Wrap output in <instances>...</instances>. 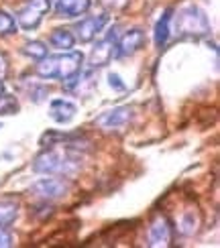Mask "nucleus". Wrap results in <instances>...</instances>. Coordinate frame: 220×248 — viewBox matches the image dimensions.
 Returning a JSON list of instances; mask_svg holds the SVG:
<instances>
[{"label":"nucleus","mask_w":220,"mask_h":248,"mask_svg":"<svg viewBox=\"0 0 220 248\" xmlns=\"http://www.w3.org/2000/svg\"><path fill=\"white\" fill-rule=\"evenodd\" d=\"M198 230V216H194V212H187L182 222H180V232L186 234V236H190Z\"/></svg>","instance_id":"obj_18"},{"label":"nucleus","mask_w":220,"mask_h":248,"mask_svg":"<svg viewBox=\"0 0 220 248\" xmlns=\"http://www.w3.org/2000/svg\"><path fill=\"white\" fill-rule=\"evenodd\" d=\"M20 51H23L27 57L35 59V61L43 59V57L49 53V51H47V45H45V43H41V41H29V43H25L23 47H20Z\"/></svg>","instance_id":"obj_17"},{"label":"nucleus","mask_w":220,"mask_h":248,"mask_svg":"<svg viewBox=\"0 0 220 248\" xmlns=\"http://www.w3.org/2000/svg\"><path fill=\"white\" fill-rule=\"evenodd\" d=\"M51 0H29V2L17 13V25L23 31H35L43 16L49 13Z\"/></svg>","instance_id":"obj_6"},{"label":"nucleus","mask_w":220,"mask_h":248,"mask_svg":"<svg viewBox=\"0 0 220 248\" xmlns=\"http://www.w3.org/2000/svg\"><path fill=\"white\" fill-rule=\"evenodd\" d=\"M49 45L53 49H57V51H71L73 47H76V35L66 27L55 29L53 33L49 35Z\"/></svg>","instance_id":"obj_14"},{"label":"nucleus","mask_w":220,"mask_h":248,"mask_svg":"<svg viewBox=\"0 0 220 248\" xmlns=\"http://www.w3.org/2000/svg\"><path fill=\"white\" fill-rule=\"evenodd\" d=\"M17 112H18V102L13 96H8V94L0 96V116H4V114H17Z\"/></svg>","instance_id":"obj_19"},{"label":"nucleus","mask_w":220,"mask_h":248,"mask_svg":"<svg viewBox=\"0 0 220 248\" xmlns=\"http://www.w3.org/2000/svg\"><path fill=\"white\" fill-rule=\"evenodd\" d=\"M31 195H35L41 202H53L59 198H66L71 191V181L69 177H43L31 185Z\"/></svg>","instance_id":"obj_4"},{"label":"nucleus","mask_w":220,"mask_h":248,"mask_svg":"<svg viewBox=\"0 0 220 248\" xmlns=\"http://www.w3.org/2000/svg\"><path fill=\"white\" fill-rule=\"evenodd\" d=\"M114 43H117V33H110V35H106L104 39L96 41V45L92 47V53L88 57V65L92 69L108 65L112 55H114Z\"/></svg>","instance_id":"obj_8"},{"label":"nucleus","mask_w":220,"mask_h":248,"mask_svg":"<svg viewBox=\"0 0 220 248\" xmlns=\"http://www.w3.org/2000/svg\"><path fill=\"white\" fill-rule=\"evenodd\" d=\"M82 169V155L78 153L76 142H57L49 149L41 151L33 161V171L41 175H57L71 177Z\"/></svg>","instance_id":"obj_1"},{"label":"nucleus","mask_w":220,"mask_h":248,"mask_svg":"<svg viewBox=\"0 0 220 248\" xmlns=\"http://www.w3.org/2000/svg\"><path fill=\"white\" fill-rule=\"evenodd\" d=\"M171 18H173V8H165L163 15L159 16V20L155 23L153 29V41H155V47L157 49H163L169 41L171 35Z\"/></svg>","instance_id":"obj_13"},{"label":"nucleus","mask_w":220,"mask_h":248,"mask_svg":"<svg viewBox=\"0 0 220 248\" xmlns=\"http://www.w3.org/2000/svg\"><path fill=\"white\" fill-rule=\"evenodd\" d=\"M147 244L153 248L169 246L171 244V224L165 216H157L149 226V234H147Z\"/></svg>","instance_id":"obj_10"},{"label":"nucleus","mask_w":220,"mask_h":248,"mask_svg":"<svg viewBox=\"0 0 220 248\" xmlns=\"http://www.w3.org/2000/svg\"><path fill=\"white\" fill-rule=\"evenodd\" d=\"M143 47H145V33L141 29H131L120 39H117V43H114V55L131 57L137 53V51H141Z\"/></svg>","instance_id":"obj_9"},{"label":"nucleus","mask_w":220,"mask_h":248,"mask_svg":"<svg viewBox=\"0 0 220 248\" xmlns=\"http://www.w3.org/2000/svg\"><path fill=\"white\" fill-rule=\"evenodd\" d=\"M92 6V0H55V15L59 18H76L86 15Z\"/></svg>","instance_id":"obj_11"},{"label":"nucleus","mask_w":220,"mask_h":248,"mask_svg":"<svg viewBox=\"0 0 220 248\" xmlns=\"http://www.w3.org/2000/svg\"><path fill=\"white\" fill-rule=\"evenodd\" d=\"M110 23V16L104 13V15H96V16H86L76 23V27H73V31H76V41H80V43H92L94 39H96L104 27H106Z\"/></svg>","instance_id":"obj_7"},{"label":"nucleus","mask_w":220,"mask_h":248,"mask_svg":"<svg viewBox=\"0 0 220 248\" xmlns=\"http://www.w3.org/2000/svg\"><path fill=\"white\" fill-rule=\"evenodd\" d=\"M8 69H10L8 55L4 53V51H0V79H4L8 76Z\"/></svg>","instance_id":"obj_22"},{"label":"nucleus","mask_w":220,"mask_h":248,"mask_svg":"<svg viewBox=\"0 0 220 248\" xmlns=\"http://www.w3.org/2000/svg\"><path fill=\"white\" fill-rule=\"evenodd\" d=\"M173 31L180 37H206L210 33V20H208L206 13L196 6V4H184L177 8L175 13V27Z\"/></svg>","instance_id":"obj_3"},{"label":"nucleus","mask_w":220,"mask_h":248,"mask_svg":"<svg viewBox=\"0 0 220 248\" xmlns=\"http://www.w3.org/2000/svg\"><path fill=\"white\" fill-rule=\"evenodd\" d=\"M135 120V108L133 106H117L108 112H102L96 118V126L104 132H120L129 128Z\"/></svg>","instance_id":"obj_5"},{"label":"nucleus","mask_w":220,"mask_h":248,"mask_svg":"<svg viewBox=\"0 0 220 248\" xmlns=\"http://www.w3.org/2000/svg\"><path fill=\"white\" fill-rule=\"evenodd\" d=\"M18 218V202L15 200H0V226L8 228Z\"/></svg>","instance_id":"obj_15"},{"label":"nucleus","mask_w":220,"mask_h":248,"mask_svg":"<svg viewBox=\"0 0 220 248\" xmlns=\"http://www.w3.org/2000/svg\"><path fill=\"white\" fill-rule=\"evenodd\" d=\"M108 86L112 90H117V92H124V90H127V86H124V81L120 79L118 74H108Z\"/></svg>","instance_id":"obj_20"},{"label":"nucleus","mask_w":220,"mask_h":248,"mask_svg":"<svg viewBox=\"0 0 220 248\" xmlns=\"http://www.w3.org/2000/svg\"><path fill=\"white\" fill-rule=\"evenodd\" d=\"M17 31H18V25H17L15 15H10L8 10L0 8V37H10V35H15Z\"/></svg>","instance_id":"obj_16"},{"label":"nucleus","mask_w":220,"mask_h":248,"mask_svg":"<svg viewBox=\"0 0 220 248\" xmlns=\"http://www.w3.org/2000/svg\"><path fill=\"white\" fill-rule=\"evenodd\" d=\"M78 112V106L73 104L71 100H66V98H57V100H51L49 104V116L53 118L57 124H68L73 120Z\"/></svg>","instance_id":"obj_12"},{"label":"nucleus","mask_w":220,"mask_h":248,"mask_svg":"<svg viewBox=\"0 0 220 248\" xmlns=\"http://www.w3.org/2000/svg\"><path fill=\"white\" fill-rule=\"evenodd\" d=\"M84 67V53L82 51H61L57 55H45L37 61L35 74L43 79H59L66 86H73V81L80 79Z\"/></svg>","instance_id":"obj_2"},{"label":"nucleus","mask_w":220,"mask_h":248,"mask_svg":"<svg viewBox=\"0 0 220 248\" xmlns=\"http://www.w3.org/2000/svg\"><path fill=\"white\" fill-rule=\"evenodd\" d=\"M13 234L8 232V228H4V226H0V248H8L13 246Z\"/></svg>","instance_id":"obj_21"},{"label":"nucleus","mask_w":220,"mask_h":248,"mask_svg":"<svg viewBox=\"0 0 220 248\" xmlns=\"http://www.w3.org/2000/svg\"><path fill=\"white\" fill-rule=\"evenodd\" d=\"M6 94V86H4V79H0V96Z\"/></svg>","instance_id":"obj_23"}]
</instances>
